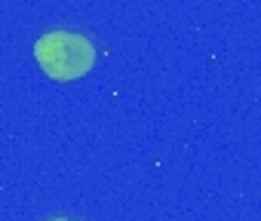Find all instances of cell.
Listing matches in <instances>:
<instances>
[{"instance_id": "7a4b0ae2", "label": "cell", "mask_w": 261, "mask_h": 221, "mask_svg": "<svg viewBox=\"0 0 261 221\" xmlns=\"http://www.w3.org/2000/svg\"><path fill=\"white\" fill-rule=\"evenodd\" d=\"M49 221H74V218H49Z\"/></svg>"}, {"instance_id": "6da1fadb", "label": "cell", "mask_w": 261, "mask_h": 221, "mask_svg": "<svg viewBox=\"0 0 261 221\" xmlns=\"http://www.w3.org/2000/svg\"><path fill=\"white\" fill-rule=\"evenodd\" d=\"M34 59L46 77L59 83H71L89 74V68L95 65V49L89 37L77 31H49L34 43Z\"/></svg>"}]
</instances>
